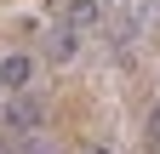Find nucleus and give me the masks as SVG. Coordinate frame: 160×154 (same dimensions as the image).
I'll use <instances>...</instances> for the list:
<instances>
[{"instance_id":"4","label":"nucleus","mask_w":160,"mask_h":154,"mask_svg":"<svg viewBox=\"0 0 160 154\" xmlns=\"http://www.w3.org/2000/svg\"><path fill=\"white\" fill-rule=\"evenodd\" d=\"M74 46H80V40H74V29H63V23L46 34V51L57 57V63H69V57H74Z\"/></svg>"},{"instance_id":"3","label":"nucleus","mask_w":160,"mask_h":154,"mask_svg":"<svg viewBox=\"0 0 160 154\" xmlns=\"http://www.w3.org/2000/svg\"><path fill=\"white\" fill-rule=\"evenodd\" d=\"M97 23H103V6H97V0H69V6H63V29H97Z\"/></svg>"},{"instance_id":"1","label":"nucleus","mask_w":160,"mask_h":154,"mask_svg":"<svg viewBox=\"0 0 160 154\" xmlns=\"http://www.w3.org/2000/svg\"><path fill=\"white\" fill-rule=\"evenodd\" d=\"M40 114H46L40 97H23V91H17V97L0 108V126H6L12 137H29V131H40Z\"/></svg>"},{"instance_id":"7","label":"nucleus","mask_w":160,"mask_h":154,"mask_svg":"<svg viewBox=\"0 0 160 154\" xmlns=\"http://www.w3.org/2000/svg\"><path fill=\"white\" fill-rule=\"evenodd\" d=\"M86 154H109V148H86Z\"/></svg>"},{"instance_id":"2","label":"nucleus","mask_w":160,"mask_h":154,"mask_svg":"<svg viewBox=\"0 0 160 154\" xmlns=\"http://www.w3.org/2000/svg\"><path fill=\"white\" fill-rule=\"evenodd\" d=\"M29 80H34V57H29V51H6V57H0V91L17 97Z\"/></svg>"},{"instance_id":"8","label":"nucleus","mask_w":160,"mask_h":154,"mask_svg":"<svg viewBox=\"0 0 160 154\" xmlns=\"http://www.w3.org/2000/svg\"><path fill=\"white\" fill-rule=\"evenodd\" d=\"M97 6H109V0H97Z\"/></svg>"},{"instance_id":"5","label":"nucleus","mask_w":160,"mask_h":154,"mask_svg":"<svg viewBox=\"0 0 160 154\" xmlns=\"http://www.w3.org/2000/svg\"><path fill=\"white\" fill-rule=\"evenodd\" d=\"M17 154H57V143L40 137V131H29V137H17Z\"/></svg>"},{"instance_id":"6","label":"nucleus","mask_w":160,"mask_h":154,"mask_svg":"<svg viewBox=\"0 0 160 154\" xmlns=\"http://www.w3.org/2000/svg\"><path fill=\"white\" fill-rule=\"evenodd\" d=\"M149 137H154V143H160V108H154V114H149Z\"/></svg>"}]
</instances>
